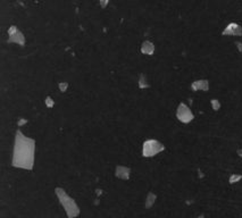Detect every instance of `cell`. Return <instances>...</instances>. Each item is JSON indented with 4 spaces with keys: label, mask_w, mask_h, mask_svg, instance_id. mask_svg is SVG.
Segmentation results:
<instances>
[{
    "label": "cell",
    "mask_w": 242,
    "mask_h": 218,
    "mask_svg": "<svg viewBox=\"0 0 242 218\" xmlns=\"http://www.w3.org/2000/svg\"><path fill=\"white\" fill-rule=\"evenodd\" d=\"M34 155H35V141L31 138L25 136L20 129H17L15 134L11 165L17 168L31 170L34 166Z\"/></svg>",
    "instance_id": "cell-1"
},
{
    "label": "cell",
    "mask_w": 242,
    "mask_h": 218,
    "mask_svg": "<svg viewBox=\"0 0 242 218\" xmlns=\"http://www.w3.org/2000/svg\"><path fill=\"white\" fill-rule=\"evenodd\" d=\"M56 195L58 200H59L60 205L63 206V208L65 209V212L68 218H75L80 215V208L77 203L75 202L73 198H71L70 195L67 194V192L62 188H55Z\"/></svg>",
    "instance_id": "cell-2"
},
{
    "label": "cell",
    "mask_w": 242,
    "mask_h": 218,
    "mask_svg": "<svg viewBox=\"0 0 242 218\" xmlns=\"http://www.w3.org/2000/svg\"><path fill=\"white\" fill-rule=\"evenodd\" d=\"M164 150H165V145L162 144L160 141L155 139H149V140H146L143 142L142 156L146 157V158H149V157L157 156L158 153L164 151Z\"/></svg>",
    "instance_id": "cell-3"
},
{
    "label": "cell",
    "mask_w": 242,
    "mask_h": 218,
    "mask_svg": "<svg viewBox=\"0 0 242 218\" xmlns=\"http://www.w3.org/2000/svg\"><path fill=\"white\" fill-rule=\"evenodd\" d=\"M176 118L183 124H189L194 119V115L186 103L180 102L176 108Z\"/></svg>",
    "instance_id": "cell-4"
},
{
    "label": "cell",
    "mask_w": 242,
    "mask_h": 218,
    "mask_svg": "<svg viewBox=\"0 0 242 218\" xmlns=\"http://www.w3.org/2000/svg\"><path fill=\"white\" fill-rule=\"evenodd\" d=\"M7 42L9 43H15L18 46L23 47L25 46V36L21 32V30L15 25H11L8 29V40Z\"/></svg>",
    "instance_id": "cell-5"
},
{
    "label": "cell",
    "mask_w": 242,
    "mask_h": 218,
    "mask_svg": "<svg viewBox=\"0 0 242 218\" xmlns=\"http://www.w3.org/2000/svg\"><path fill=\"white\" fill-rule=\"evenodd\" d=\"M222 34L227 36H242V26L238 23H230L223 30Z\"/></svg>",
    "instance_id": "cell-6"
},
{
    "label": "cell",
    "mask_w": 242,
    "mask_h": 218,
    "mask_svg": "<svg viewBox=\"0 0 242 218\" xmlns=\"http://www.w3.org/2000/svg\"><path fill=\"white\" fill-rule=\"evenodd\" d=\"M191 90L193 92H197V91L207 92L209 90V81L208 79H196L191 83Z\"/></svg>",
    "instance_id": "cell-7"
},
{
    "label": "cell",
    "mask_w": 242,
    "mask_h": 218,
    "mask_svg": "<svg viewBox=\"0 0 242 218\" xmlns=\"http://www.w3.org/2000/svg\"><path fill=\"white\" fill-rule=\"evenodd\" d=\"M115 176H116L117 179L127 181L131 177V168L122 165L116 166V168H115Z\"/></svg>",
    "instance_id": "cell-8"
},
{
    "label": "cell",
    "mask_w": 242,
    "mask_h": 218,
    "mask_svg": "<svg viewBox=\"0 0 242 218\" xmlns=\"http://www.w3.org/2000/svg\"><path fill=\"white\" fill-rule=\"evenodd\" d=\"M155 49H156L155 44L151 41H149V40L143 41L142 44H141V52L143 55H147V56H153L155 53Z\"/></svg>",
    "instance_id": "cell-9"
},
{
    "label": "cell",
    "mask_w": 242,
    "mask_h": 218,
    "mask_svg": "<svg viewBox=\"0 0 242 218\" xmlns=\"http://www.w3.org/2000/svg\"><path fill=\"white\" fill-rule=\"evenodd\" d=\"M156 200H157V195L155 194L153 192H149V193H148V195H147V198H146L144 207H146L147 209H150L153 205H155Z\"/></svg>",
    "instance_id": "cell-10"
},
{
    "label": "cell",
    "mask_w": 242,
    "mask_h": 218,
    "mask_svg": "<svg viewBox=\"0 0 242 218\" xmlns=\"http://www.w3.org/2000/svg\"><path fill=\"white\" fill-rule=\"evenodd\" d=\"M138 85H139L140 89H148L150 86L148 79H147V76L144 74H140L139 76V81H138Z\"/></svg>",
    "instance_id": "cell-11"
},
{
    "label": "cell",
    "mask_w": 242,
    "mask_h": 218,
    "mask_svg": "<svg viewBox=\"0 0 242 218\" xmlns=\"http://www.w3.org/2000/svg\"><path fill=\"white\" fill-rule=\"evenodd\" d=\"M210 105H212V110H215V111H218L219 109H221V101L218 99H212L210 100Z\"/></svg>",
    "instance_id": "cell-12"
},
{
    "label": "cell",
    "mask_w": 242,
    "mask_h": 218,
    "mask_svg": "<svg viewBox=\"0 0 242 218\" xmlns=\"http://www.w3.org/2000/svg\"><path fill=\"white\" fill-rule=\"evenodd\" d=\"M241 179H242V175H241V174H232V175L230 176L229 182H230V184H234V183L241 181Z\"/></svg>",
    "instance_id": "cell-13"
},
{
    "label": "cell",
    "mask_w": 242,
    "mask_h": 218,
    "mask_svg": "<svg viewBox=\"0 0 242 218\" xmlns=\"http://www.w3.org/2000/svg\"><path fill=\"white\" fill-rule=\"evenodd\" d=\"M44 103H46V106L48 108H53L55 106V100H53V98L50 96L46 97V99H44Z\"/></svg>",
    "instance_id": "cell-14"
},
{
    "label": "cell",
    "mask_w": 242,
    "mask_h": 218,
    "mask_svg": "<svg viewBox=\"0 0 242 218\" xmlns=\"http://www.w3.org/2000/svg\"><path fill=\"white\" fill-rule=\"evenodd\" d=\"M58 88H59L60 92H66L68 89V83L67 82H59L58 83Z\"/></svg>",
    "instance_id": "cell-15"
},
{
    "label": "cell",
    "mask_w": 242,
    "mask_h": 218,
    "mask_svg": "<svg viewBox=\"0 0 242 218\" xmlns=\"http://www.w3.org/2000/svg\"><path fill=\"white\" fill-rule=\"evenodd\" d=\"M26 123H27V119H25V118H18L17 125H18V127H21V126H23L24 124H26Z\"/></svg>",
    "instance_id": "cell-16"
},
{
    "label": "cell",
    "mask_w": 242,
    "mask_h": 218,
    "mask_svg": "<svg viewBox=\"0 0 242 218\" xmlns=\"http://www.w3.org/2000/svg\"><path fill=\"white\" fill-rule=\"evenodd\" d=\"M98 3H99V5H100V6H101V7H103V8H105V7H106L107 5H108V3H109V1H108V0H105V1H103V0H100V1H99V2H98Z\"/></svg>",
    "instance_id": "cell-17"
},
{
    "label": "cell",
    "mask_w": 242,
    "mask_h": 218,
    "mask_svg": "<svg viewBox=\"0 0 242 218\" xmlns=\"http://www.w3.org/2000/svg\"><path fill=\"white\" fill-rule=\"evenodd\" d=\"M235 46H236V48H238V50H239V52L242 53V42H240V41H236Z\"/></svg>",
    "instance_id": "cell-18"
},
{
    "label": "cell",
    "mask_w": 242,
    "mask_h": 218,
    "mask_svg": "<svg viewBox=\"0 0 242 218\" xmlns=\"http://www.w3.org/2000/svg\"><path fill=\"white\" fill-rule=\"evenodd\" d=\"M236 153H238L239 157H241L242 158V149H238V150H236Z\"/></svg>",
    "instance_id": "cell-19"
},
{
    "label": "cell",
    "mask_w": 242,
    "mask_h": 218,
    "mask_svg": "<svg viewBox=\"0 0 242 218\" xmlns=\"http://www.w3.org/2000/svg\"><path fill=\"white\" fill-rule=\"evenodd\" d=\"M198 218H205V216H203V215H200V216H199V217H198Z\"/></svg>",
    "instance_id": "cell-20"
}]
</instances>
